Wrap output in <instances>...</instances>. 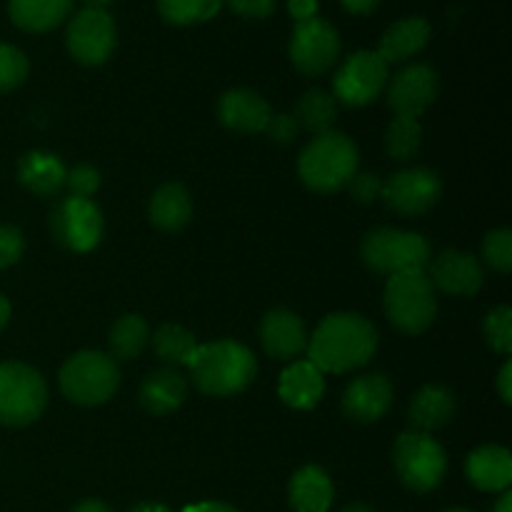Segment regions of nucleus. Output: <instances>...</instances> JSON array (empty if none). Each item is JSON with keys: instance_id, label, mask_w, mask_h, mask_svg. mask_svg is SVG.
<instances>
[{"instance_id": "c85d7f7f", "label": "nucleus", "mask_w": 512, "mask_h": 512, "mask_svg": "<svg viewBox=\"0 0 512 512\" xmlns=\"http://www.w3.org/2000/svg\"><path fill=\"white\" fill-rule=\"evenodd\" d=\"M150 340L148 323L140 315H123L118 323L110 328V358L113 360H135L143 355L145 345Z\"/></svg>"}, {"instance_id": "39448f33", "label": "nucleus", "mask_w": 512, "mask_h": 512, "mask_svg": "<svg viewBox=\"0 0 512 512\" xmlns=\"http://www.w3.org/2000/svg\"><path fill=\"white\" fill-rule=\"evenodd\" d=\"M58 383L70 403L93 408V405H103L105 400L113 398L120 383V370L110 355L98 353V350H83L60 368Z\"/></svg>"}, {"instance_id": "aec40b11", "label": "nucleus", "mask_w": 512, "mask_h": 512, "mask_svg": "<svg viewBox=\"0 0 512 512\" xmlns=\"http://www.w3.org/2000/svg\"><path fill=\"white\" fill-rule=\"evenodd\" d=\"M465 475L475 488L485 493H505L512 483V458L500 445H485V448L470 453L465 463Z\"/></svg>"}, {"instance_id": "cd10ccee", "label": "nucleus", "mask_w": 512, "mask_h": 512, "mask_svg": "<svg viewBox=\"0 0 512 512\" xmlns=\"http://www.w3.org/2000/svg\"><path fill=\"white\" fill-rule=\"evenodd\" d=\"M295 123L298 128H305L313 135H323L333 130V123L338 120V103L325 90L313 88L300 98L298 110H295Z\"/></svg>"}, {"instance_id": "f03ea898", "label": "nucleus", "mask_w": 512, "mask_h": 512, "mask_svg": "<svg viewBox=\"0 0 512 512\" xmlns=\"http://www.w3.org/2000/svg\"><path fill=\"white\" fill-rule=\"evenodd\" d=\"M188 368L193 373V383L205 395L225 398L248 388L258 365L245 345L235 340H218V343L198 345V353Z\"/></svg>"}, {"instance_id": "423d86ee", "label": "nucleus", "mask_w": 512, "mask_h": 512, "mask_svg": "<svg viewBox=\"0 0 512 512\" xmlns=\"http://www.w3.org/2000/svg\"><path fill=\"white\" fill-rule=\"evenodd\" d=\"M48 405V388L38 370L25 363H0V423L30 425Z\"/></svg>"}, {"instance_id": "7ed1b4c3", "label": "nucleus", "mask_w": 512, "mask_h": 512, "mask_svg": "<svg viewBox=\"0 0 512 512\" xmlns=\"http://www.w3.org/2000/svg\"><path fill=\"white\" fill-rule=\"evenodd\" d=\"M298 173L315 193H333L345 188L358 173V148L343 133L315 135L300 153Z\"/></svg>"}, {"instance_id": "c9c22d12", "label": "nucleus", "mask_w": 512, "mask_h": 512, "mask_svg": "<svg viewBox=\"0 0 512 512\" xmlns=\"http://www.w3.org/2000/svg\"><path fill=\"white\" fill-rule=\"evenodd\" d=\"M65 185L75 198H90L100 188V175L93 165H78V168L65 173Z\"/></svg>"}, {"instance_id": "a19ab883", "label": "nucleus", "mask_w": 512, "mask_h": 512, "mask_svg": "<svg viewBox=\"0 0 512 512\" xmlns=\"http://www.w3.org/2000/svg\"><path fill=\"white\" fill-rule=\"evenodd\" d=\"M288 10L295 18V23H303V20L315 18V13H318V0H288Z\"/></svg>"}, {"instance_id": "37998d69", "label": "nucleus", "mask_w": 512, "mask_h": 512, "mask_svg": "<svg viewBox=\"0 0 512 512\" xmlns=\"http://www.w3.org/2000/svg\"><path fill=\"white\" fill-rule=\"evenodd\" d=\"M340 3H343V8L348 10V13L368 15V13H373L375 8H378L380 0H340Z\"/></svg>"}, {"instance_id": "473e14b6", "label": "nucleus", "mask_w": 512, "mask_h": 512, "mask_svg": "<svg viewBox=\"0 0 512 512\" xmlns=\"http://www.w3.org/2000/svg\"><path fill=\"white\" fill-rule=\"evenodd\" d=\"M485 338L495 353L508 355L512 350V310L508 305L493 308L485 318Z\"/></svg>"}, {"instance_id": "6e6552de", "label": "nucleus", "mask_w": 512, "mask_h": 512, "mask_svg": "<svg viewBox=\"0 0 512 512\" xmlns=\"http://www.w3.org/2000/svg\"><path fill=\"white\" fill-rule=\"evenodd\" d=\"M395 468L400 480L415 493H430L438 488L448 470L445 450L428 433H403L395 443Z\"/></svg>"}, {"instance_id": "7c9ffc66", "label": "nucleus", "mask_w": 512, "mask_h": 512, "mask_svg": "<svg viewBox=\"0 0 512 512\" xmlns=\"http://www.w3.org/2000/svg\"><path fill=\"white\" fill-rule=\"evenodd\" d=\"M420 143H423V128H420V123L415 118L398 115V118L388 125V133H385V150H388L390 158L410 160L420 150Z\"/></svg>"}, {"instance_id": "5701e85b", "label": "nucleus", "mask_w": 512, "mask_h": 512, "mask_svg": "<svg viewBox=\"0 0 512 512\" xmlns=\"http://www.w3.org/2000/svg\"><path fill=\"white\" fill-rule=\"evenodd\" d=\"M65 165L53 153L43 150H30L18 163V180L30 190V193L48 198L55 195L65 185Z\"/></svg>"}, {"instance_id": "09e8293b", "label": "nucleus", "mask_w": 512, "mask_h": 512, "mask_svg": "<svg viewBox=\"0 0 512 512\" xmlns=\"http://www.w3.org/2000/svg\"><path fill=\"white\" fill-rule=\"evenodd\" d=\"M495 512H512V495L510 493H503V498H500L498 505H495Z\"/></svg>"}, {"instance_id": "2eb2a0df", "label": "nucleus", "mask_w": 512, "mask_h": 512, "mask_svg": "<svg viewBox=\"0 0 512 512\" xmlns=\"http://www.w3.org/2000/svg\"><path fill=\"white\" fill-rule=\"evenodd\" d=\"M430 283L448 295H475L483 288V265L478 258L460 250H445L430 263Z\"/></svg>"}, {"instance_id": "f704fd0d", "label": "nucleus", "mask_w": 512, "mask_h": 512, "mask_svg": "<svg viewBox=\"0 0 512 512\" xmlns=\"http://www.w3.org/2000/svg\"><path fill=\"white\" fill-rule=\"evenodd\" d=\"M483 258L498 273H510L512 268V233L508 228L493 230L483 240Z\"/></svg>"}, {"instance_id": "412c9836", "label": "nucleus", "mask_w": 512, "mask_h": 512, "mask_svg": "<svg viewBox=\"0 0 512 512\" xmlns=\"http://www.w3.org/2000/svg\"><path fill=\"white\" fill-rule=\"evenodd\" d=\"M430 40V23L425 18H403L390 25L380 38L375 53L380 55L385 65L405 63L408 58L418 55Z\"/></svg>"}, {"instance_id": "6ab92c4d", "label": "nucleus", "mask_w": 512, "mask_h": 512, "mask_svg": "<svg viewBox=\"0 0 512 512\" xmlns=\"http://www.w3.org/2000/svg\"><path fill=\"white\" fill-rule=\"evenodd\" d=\"M325 393V378L310 360H295L283 370L278 395L295 410H313Z\"/></svg>"}, {"instance_id": "2f4dec72", "label": "nucleus", "mask_w": 512, "mask_h": 512, "mask_svg": "<svg viewBox=\"0 0 512 512\" xmlns=\"http://www.w3.org/2000/svg\"><path fill=\"white\" fill-rule=\"evenodd\" d=\"M223 0H158V13L173 25L205 23L220 10Z\"/></svg>"}, {"instance_id": "ea45409f", "label": "nucleus", "mask_w": 512, "mask_h": 512, "mask_svg": "<svg viewBox=\"0 0 512 512\" xmlns=\"http://www.w3.org/2000/svg\"><path fill=\"white\" fill-rule=\"evenodd\" d=\"M223 3L245 18H268L275 10V0H223Z\"/></svg>"}, {"instance_id": "4468645a", "label": "nucleus", "mask_w": 512, "mask_h": 512, "mask_svg": "<svg viewBox=\"0 0 512 512\" xmlns=\"http://www.w3.org/2000/svg\"><path fill=\"white\" fill-rule=\"evenodd\" d=\"M435 95H438V73L428 63H415L395 75L388 88V103L395 115L418 120Z\"/></svg>"}, {"instance_id": "f257e3e1", "label": "nucleus", "mask_w": 512, "mask_h": 512, "mask_svg": "<svg viewBox=\"0 0 512 512\" xmlns=\"http://www.w3.org/2000/svg\"><path fill=\"white\" fill-rule=\"evenodd\" d=\"M378 348V333L355 313L328 315L308 340L310 363L320 373L343 375L363 368Z\"/></svg>"}, {"instance_id": "0eeeda50", "label": "nucleus", "mask_w": 512, "mask_h": 512, "mask_svg": "<svg viewBox=\"0 0 512 512\" xmlns=\"http://www.w3.org/2000/svg\"><path fill=\"white\" fill-rule=\"evenodd\" d=\"M360 255L375 273L398 275L405 270H425L430 263V245L418 233L378 228L365 235Z\"/></svg>"}, {"instance_id": "ddd939ff", "label": "nucleus", "mask_w": 512, "mask_h": 512, "mask_svg": "<svg viewBox=\"0 0 512 512\" xmlns=\"http://www.w3.org/2000/svg\"><path fill=\"white\" fill-rule=\"evenodd\" d=\"M443 195L438 173L428 168H410L390 175L383 183L380 198L390 210L403 215H420L433 208Z\"/></svg>"}, {"instance_id": "de8ad7c7", "label": "nucleus", "mask_w": 512, "mask_h": 512, "mask_svg": "<svg viewBox=\"0 0 512 512\" xmlns=\"http://www.w3.org/2000/svg\"><path fill=\"white\" fill-rule=\"evenodd\" d=\"M8 318H10V303L3 298V295H0V330L5 328Z\"/></svg>"}, {"instance_id": "393cba45", "label": "nucleus", "mask_w": 512, "mask_h": 512, "mask_svg": "<svg viewBox=\"0 0 512 512\" xmlns=\"http://www.w3.org/2000/svg\"><path fill=\"white\" fill-rule=\"evenodd\" d=\"M455 413V398L443 385H425L410 403V423L418 428V433H430L443 425Z\"/></svg>"}, {"instance_id": "f3484780", "label": "nucleus", "mask_w": 512, "mask_h": 512, "mask_svg": "<svg viewBox=\"0 0 512 512\" xmlns=\"http://www.w3.org/2000/svg\"><path fill=\"white\" fill-rule=\"evenodd\" d=\"M260 343L273 358L293 360L308 348V333L293 310H270L260 323Z\"/></svg>"}, {"instance_id": "f8f14e48", "label": "nucleus", "mask_w": 512, "mask_h": 512, "mask_svg": "<svg viewBox=\"0 0 512 512\" xmlns=\"http://www.w3.org/2000/svg\"><path fill=\"white\" fill-rule=\"evenodd\" d=\"M340 55V38L328 20L310 18L295 23L290 40V60L305 75H323Z\"/></svg>"}, {"instance_id": "c03bdc74", "label": "nucleus", "mask_w": 512, "mask_h": 512, "mask_svg": "<svg viewBox=\"0 0 512 512\" xmlns=\"http://www.w3.org/2000/svg\"><path fill=\"white\" fill-rule=\"evenodd\" d=\"M183 512H238V510L223 503H198V505H190V508H185Z\"/></svg>"}, {"instance_id": "b1692460", "label": "nucleus", "mask_w": 512, "mask_h": 512, "mask_svg": "<svg viewBox=\"0 0 512 512\" xmlns=\"http://www.w3.org/2000/svg\"><path fill=\"white\" fill-rule=\"evenodd\" d=\"M333 498V483L318 465H305L290 480V505L295 512H328Z\"/></svg>"}, {"instance_id": "bb28decb", "label": "nucleus", "mask_w": 512, "mask_h": 512, "mask_svg": "<svg viewBox=\"0 0 512 512\" xmlns=\"http://www.w3.org/2000/svg\"><path fill=\"white\" fill-rule=\"evenodd\" d=\"M150 220L160 230H180L193 215V203H190L188 190L180 183H165L163 188L155 190L148 208Z\"/></svg>"}, {"instance_id": "4be33fe9", "label": "nucleus", "mask_w": 512, "mask_h": 512, "mask_svg": "<svg viewBox=\"0 0 512 512\" xmlns=\"http://www.w3.org/2000/svg\"><path fill=\"white\" fill-rule=\"evenodd\" d=\"M188 398V380L173 368L150 373L140 385V405L150 415H168L178 410Z\"/></svg>"}, {"instance_id": "603ef678", "label": "nucleus", "mask_w": 512, "mask_h": 512, "mask_svg": "<svg viewBox=\"0 0 512 512\" xmlns=\"http://www.w3.org/2000/svg\"><path fill=\"white\" fill-rule=\"evenodd\" d=\"M448 512H468V510H448Z\"/></svg>"}, {"instance_id": "a211bd4d", "label": "nucleus", "mask_w": 512, "mask_h": 512, "mask_svg": "<svg viewBox=\"0 0 512 512\" xmlns=\"http://www.w3.org/2000/svg\"><path fill=\"white\" fill-rule=\"evenodd\" d=\"M218 118L225 128L240 130V133H265L273 110L253 90H228L218 103Z\"/></svg>"}, {"instance_id": "20e7f679", "label": "nucleus", "mask_w": 512, "mask_h": 512, "mask_svg": "<svg viewBox=\"0 0 512 512\" xmlns=\"http://www.w3.org/2000/svg\"><path fill=\"white\" fill-rule=\"evenodd\" d=\"M385 313L398 330L408 335H418L430 328L438 313L433 283L425 270H405L390 275L385 285Z\"/></svg>"}, {"instance_id": "58836bf2", "label": "nucleus", "mask_w": 512, "mask_h": 512, "mask_svg": "<svg viewBox=\"0 0 512 512\" xmlns=\"http://www.w3.org/2000/svg\"><path fill=\"white\" fill-rule=\"evenodd\" d=\"M298 123H295L293 115H285V113H278L270 118L268 128H265V133L270 135V138L275 140V143H290V140H295V135H298Z\"/></svg>"}, {"instance_id": "a878e982", "label": "nucleus", "mask_w": 512, "mask_h": 512, "mask_svg": "<svg viewBox=\"0 0 512 512\" xmlns=\"http://www.w3.org/2000/svg\"><path fill=\"white\" fill-rule=\"evenodd\" d=\"M73 0H10L8 13L18 28L30 33L53 30L68 18Z\"/></svg>"}, {"instance_id": "a18cd8bd", "label": "nucleus", "mask_w": 512, "mask_h": 512, "mask_svg": "<svg viewBox=\"0 0 512 512\" xmlns=\"http://www.w3.org/2000/svg\"><path fill=\"white\" fill-rule=\"evenodd\" d=\"M73 512H113V510H110L105 503H100V500H85V503H80Z\"/></svg>"}, {"instance_id": "79ce46f5", "label": "nucleus", "mask_w": 512, "mask_h": 512, "mask_svg": "<svg viewBox=\"0 0 512 512\" xmlns=\"http://www.w3.org/2000/svg\"><path fill=\"white\" fill-rule=\"evenodd\" d=\"M498 390H500V398H503V403H512V363L503 365V370H500V378H498Z\"/></svg>"}, {"instance_id": "dca6fc26", "label": "nucleus", "mask_w": 512, "mask_h": 512, "mask_svg": "<svg viewBox=\"0 0 512 512\" xmlns=\"http://www.w3.org/2000/svg\"><path fill=\"white\" fill-rule=\"evenodd\" d=\"M390 403H393L390 380L380 373H370L363 378H355L345 388L343 413L358 423H375L388 413Z\"/></svg>"}, {"instance_id": "e433bc0d", "label": "nucleus", "mask_w": 512, "mask_h": 512, "mask_svg": "<svg viewBox=\"0 0 512 512\" xmlns=\"http://www.w3.org/2000/svg\"><path fill=\"white\" fill-rule=\"evenodd\" d=\"M25 238L13 225H0V270L10 268L23 258Z\"/></svg>"}, {"instance_id": "c756f323", "label": "nucleus", "mask_w": 512, "mask_h": 512, "mask_svg": "<svg viewBox=\"0 0 512 512\" xmlns=\"http://www.w3.org/2000/svg\"><path fill=\"white\" fill-rule=\"evenodd\" d=\"M153 350L163 363L175 368V365L193 363L195 353H198V343H195V335L190 330L168 323L153 335Z\"/></svg>"}, {"instance_id": "49530a36", "label": "nucleus", "mask_w": 512, "mask_h": 512, "mask_svg": "<svg viewBox=\"0 0 512 512\" xmlns=\"http://www.w3.org/2000/svg\"><path fill=\"white\" fill-rule=\"evenodd\" d=\"M130 512H170V510L160 503H138Z\"/></svg>"}, {"instance_id": "3c124183", "label": "nucleus", "mask_w": 512, "mask_h": 512, "mask_svg": "<svg viewBox=\"0 0 512 512\" xmlns=\"http://www.w3.org/2000/svg\"><path fill=\"white\" fill-rule=\"evenodd\" d=\"M85 3H88L90 8H103V5L113 3V0H85Z\"/></svg>"}, {"instance_id": "9d476101", "label": "nucleus", "mask_w": 512, "mask_h": 512, "mask_svg": "<svg viewBox=\"0 0 512 512\" xmlns=\"http://www.w3.org/2000/svg\"><path fill=\"white\" fill-rule=\"evenodd\" d=\"M385 83H388V65L373 50H360L350 55L335 73L333 98L348 108H363L383 93Z\"/></svg>"}, {"instance_id": "4c0bfd02", "label": "nucleus", "mask_w": 512, "mask_h": 512, "mask_svg": "<svg viewBox=\"0 0 512 512\" xmlns=\"http://www.w3.org/2000/svg\"><path fill=\"white\" fill-rule=\"evenodd\" d=\"M350 195H353L358 203H373V200L380 198V190H383V180L378 175L370 173H355L348 183Z\"/></svg>"}, {"instance_id": "72a5a7b5", "label": "nucleus", "mask_w": 512, "mask_h": 512, "mask_svg": "<svg viewBox=\"0 0 512 512\" xmlns=\"http://www.w3.org/2000/svg\"><path fill=\"white\" fill-rule=\"evenodd\" d=\"M28 75V58L18 48L0 43V93L18 88Z\"/></svg>"}, {"instance_id": "1a4fd4ad", "label": "nucleus", "mask_w": 512, "mask_h": 512, "mask_svg": "<svg viewBox=\"0 0 512 512\" xmlns=\"http://www.w3.org/2000/svg\"><path fill=\"white\" fill-rule=\"evenodd\" d=\"M50 230L63 248L88 253L103 238V215L90 198L68 195L50 213Z\"/></svg>"}, {"instance_id": "8fccbe9b", "label": "nucleus", "mask_w": 512, "mask_h": 512, "mask_svg": "<svg viewBox=\"0 0 512 512\" xmlns=\"http://www.w3.org/2000/svg\"><path fill=\"white\" fill-rule=\"evenodd\" d=\"M343 512H375V510L365 508V505H348V508H345Z\"/></svg>"}, {"instance_id": "9b49d317", "label": "nucleus", "mask_w": 512, "mask_h": 512, "mask_svg": "<svg viewBox=\"0 0 512 512\" xmlns=\"http://www.w3.org/2000/svg\"><path fill=\"white\" fill-rule=\"evenodd\" d=\"M70 55L83 65H100L115 48V23L105 8H83L73 15L65 33Z\"/></svg>"}]
</instances>
